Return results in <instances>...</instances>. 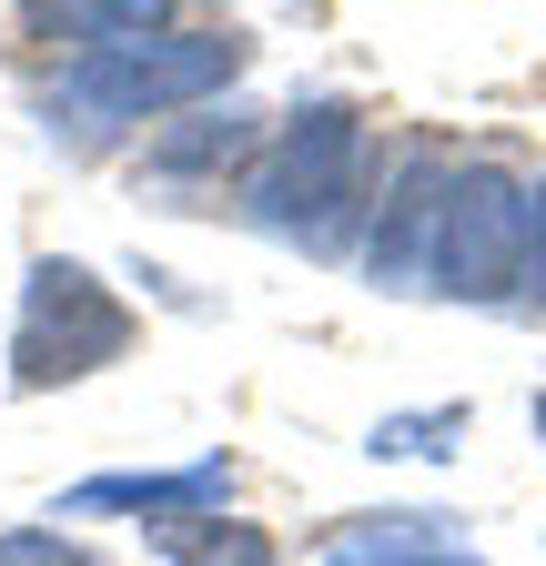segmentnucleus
Here are the masks:
<instances>
[{
	"label": "nucleus",
	"instance_id": "nucleus-11",
	"mask_svg": "<svg viewBox=\"0 0 546 566\" xmlns=\"http://www.w3.org/2000/svg\"><path fill=\"white\" fill-rule=\"evenodd\" d=\"M0 566H102V556L72 546L61 526H11V536H0Z\"/></svg>",
	"mask_w": 546,
	"mask_h": 566
},
{
	"label": "nucleus",
	"instance_id": "nucleus-4",
	"mask_svg": "<svg viewBox=\"0 0 546 566\" xmlns=\"http://www.w3.org/2000/svg\"><path fill=\"white\" fill-rule=\"evenodd\" d=\"M516 243H526V182H506L496 163H455L445 212H435V294L506 304L516 294Z\"/></svg>",
	"mask_w": 546,
	"mask_h": 566
},
{
	"label": "nucleus",
	"instance_id": "nucleus-6",
	"mask_svg": "<svg viewBox=\"0 0 546 566\" xmlns=\"http://www.w3.org/2000/svg\"><path fill=\"white\" fill-rule=\"evenodd\" d=\"M223 495H233V465L202 455L182 475H92L72 485V516H223Z\"/></svg>",
	"mask_w": 546,
	"mask_h": 566
},
{
	"label": "nucleus",
	"instance_id": "nucleus-1",
	"mask_svg": "<svg viewBox=\"0 0 546 566\" xmlns=\"http://www.w3.org/2000/svg\"><path fill=\"white\" fill-rule=\"evenodd\" d=\"M243 82V41L233 31H132V41H102L61 71V112L82 132L102 122H162V112H192Z\"/></svg>",
	"mask_w": 546,
	"mask_h": 566
},
{
	"label": "nucleus",
	"instance_id": "nucleus-9",
	"mask_svg": "<svg viewBox=\"0 0 546 566\" xmlns=\"http://www.w3.org/2000/svg\"><path fill=\"white\" fill-rule=\"evenodd\" d=\"M153 536L172 546V566H273V546L253 526H223V516H162Z\"/></svg>",
	"mask_w": 546,
	"mask_h": 566
},
{
	"label": "nucleus",
	"instance_id": "nucleus-10",
	"mask_svg": "<svg viewBox=\"0 0 546 566\" xmlns=\"http://www.w3.org/2000/svg\"><path fill=\"white\" fill-rule=\"evenodd\" d=\"M233 153H253V112H202L192 132H162V142H153L162 172H213V163H233Z\"/></svg>",
	"mask_w": 546,
	"mask_h": 566
},
{
	"label": "nucleus",
	"instance_id": "nucleus-2",
	"mask_svg": "<svg viewBox=\"0 0 546 566\" xmlns=\"http://www.w3.org/2000/svg\"><path fill=\"white\" fill-rule=\"evenodd\" d=\"M243 202H253L263 233H284V243H304V253H334V243L355 233V212H365V122H355L345 102L294 112L284 142L263 153V172H253Z\"/></svg>",
	"mask_w": 546,
	"mask_h": 566
},
{
	"label": "nucleus",
	"instance_id": "nucleus-3",
	"mask_svg": "<svg viewBox=\"0 0 546 566\" xmlns=\"http://www.w3.org/2000/svg\"><path fill=\"white\" fill-rule=\"evenodd\" d=\"M132 344V314L112 304V283L72 253H41L31 283H21V334H11V385L41 395V385H72V375H102L112 354Z\"/></svg>",
	"mask_w": 546,
	"mask_h": 566
},
{
	"label": "nucleus",
	"instance_id": "nucleus-13",
	"mask_svg": "<svg viewBox=\"0 0 546 566\" xmlns=\"http://www.w3.org/2000/svg\"><path fill=\"white\" fill-rule=\"evenodd\" d=\"M536 436H546V395H536Z\"/></svg>",
	"mask_w": 546,
	"mask_h": 566
},
{
	"label": "nucleus",
	"instance_id": "nucleus-5",
	"mask_svg": "<svg viewBox=\"0 0 546 566\" xmlns=\"http://www.w3.org/2000/svg\"><path fill=\"white\" fill-rule=\"evenodd\" d=\"M445 153H405L395 163V192L375 212V243H365V273L385 294H426L435 283V212H445Z\"/></svg>",
	"mask_w": 546,
	"mask_h": 566
},
{
	"label": "nucleus",
	"instance_id": "nucleus-8",
	"mask_svg": "<svg viewBox=\"0 0 546 566\" xmlns=\"http://www.w3.org/2000/svg\"><path fill=\"white\" fill-rule=\"evenodd\" d=\"M21 11H31V31L82 41V51L132 41V31H162V0H21Z\"/></svg>",
	"mask_w": 546,
	"mask_h": 566
},
{
	"label": "nucleus",
	"instance_id": "nucleus-12",
	"mask_svg": "<svg viewBox=\"0 0 546 566\" xmlns=\"http://www.w3.org/2000/svg\"><path fill=\"white\" fill-rule=\"evenodd\" d=\"M516 304L546 314V182H526V243H516Z\"/></svg>",
	"mask_w": 546,
	"mask_h": 566
},
{
	"label": "nucleus",
	"instance_id": "nucleus-7",
	"mask_svg": "<svg viewBox=\"0 0 546 566\" xmlns=\"http://www.w3.org/2000/svg\"><path fill=\"white\" fill-rule=\"evenodd\" d=\"M324 566H486L445 536V516H355L324 546Z\"/></svg>",
	"mask_w": 546,
	"mask_h": 566
}]
</instances>
